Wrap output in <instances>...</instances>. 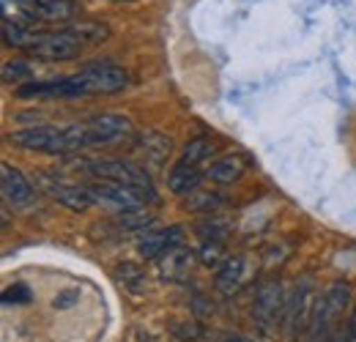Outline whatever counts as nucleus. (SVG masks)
Here are the masks:
<instances>
[{
	"label": "nucleus",
	"instance_id": "nucleus-21",
	"mask_svg": "<svg viewBox=\"0 0 356 342\" xmlns=\"http://www.w3.org/2000/svg\"><path fill=\"white\" fill-rule=\"evenodd\" d=\"M195 230H197V236L203 241H225L227 233H230V222L222 219V216H206V219H200L195 225Z\"/></svg>",
	"mask_w": 356,
	"mask_h": 342
},
{
	"label": "nucleus",
	"instance_id": "nucleus-14",
	"mask_svg": "<svg viewBox=\"0 0 356 342\" xmlns=\"http://www.w3.org/2000/svg\"><path fill=\"white\" fill-rule=\"evenodd\" d=\"M244 282H247V257L244 255L227 257L225 266H220V271H217V279H214L217 291L222 296H236Z\"/></svg>",
	"mask_w": 356,
	"mask_h": 342
},
{
	"label": "nucleus",
	"instance_id": "nucleus-22",
	"mask_svg": "<svg viewBox=\"0 0 356 342\" xmlns=\"http://www.w3.org/2000/svg\"><path fill=\"white\" fill-rule=\"evenodd\" d=\"M33 36H36V31H31L28 25H19V22H6L3 19V42L8 44V47H14V49H28L31 42H33Z\"/></svg>",
	"mask_w": 356,
	"mask_h": 342
},
{
	"label": "nucleus",
	"instance_id": "nucleus-31",
	"mask_svg": "<svg viewBox=\"0 0 356 342\" xmlns=\"http://www.w3.org/2000/svg\"><path fill=\"white\" fill-rule=\"evenodd\" d=\"M329 342H348V329H346V332H334V334L329 337Z\"/></svg>",
	"mask_w": 356,
	"mask_h": 342
},
{
	"label": "nucleus",
	"instance_id": "nucleus-3",
	"mask_svg": "<svg viewBox=\"0 0 356 342\" xmlns=\"http://www.w3.org/2000/svg\"><path fill=\"white\" fill-rule=\"evenodd\" d=\"M351 304V285L346 282H334L323 299L315 301L310 320V342H323L329 337V329L334 326V320L346 312V307Z\"/></svg>",
	"mask_w": 356,
	"mask_h": 342
},
{
	"label": "nucleus",
	"instance_id": "nucleus-12",
	"mask_svg": "<svg viewBox=\"0 0 356 342\" xmlns=\"http://www.w3.org/2000/svg\"><path fill=\"white\" fill-rule=\"evenodd\" d=\"M134 151L140 154V165H143V168L156 170V168H162V165L168 162V156H170V151H173V142H170V137L162 134V131H143V134L137 137Z\"/></svg>",
	"mask_w": 356,
	"mask_h": 342
},
{
	"label": "nucleus",
	"instance_id": "nucleus-25",
	"mask_svg": "<svg viewBox=\"0 0 356 342\" xmlns=\"http://www.w3.org/2000/svg\"><path fill=\"white\" fill-rule=\"evenodd\" d=\"M200 263L203 266H209V268H217V266H225V244L222 241H203V247H200Z\"/></svg>",
	"mask_w": 356,
	"mask_h": 342
},
{
	"label": "nucleus",
	"instance_id": "nucleus-5",
	"mask_svg": "<svg viewBox=\"0 0 356 342\" xmlns=\"http://www.w3.org/2000/svg\"><path fill=\"white\" fill-rule=\"evenodd\" d=\"M77 80L86 90V96L96 93H121L129 88V72L115 63H93L77 72Z\"/></svg>",
	"mask_w": 356,
	"mask_h": 342
},
{
	"label": "nucleus",
	"instance_id": "nucleus-13",
	"mask_svg": "<svg viewBox=\"0 0 356 342\" xmlns=\"http://www.w3.org/2000/svg\"><path fill=\"white\" fill-rule=\"evenodd\" d=\"M0 184H3V197H6L8 203L25 206V203L33 200V186H31V181L17 170V168H11L8 162L0 165Z\"/></svg>",
	"mask_w": 356,
	"mask_h": 342
},
{
	"label": "nucleus",
	"instance_id": "nucleus-7",
	"mask_svg": "<svg viewBox=\"0 0 356 342\" xmlns=\"http://www.w3.org/2000/svg\"><path fill=\"white\" fill-rule=\"evenodd\" d=\"M36 184H39V189H44L52 200H58L60 206H66L72 211H88L93 206L86 184H72V181H63L58 175H44V172L36 175Z\"/></svg>",
	"mask_w": 356,
	"mask_h": 342
},
{
	"label": "nucleus",
	"instance_id": "nucleus-27",
	"mask_svg": "<svg viewBox=\"0 0 356 342\" xmlns=\"http://www.w3.org/2000/svg\"><path fill=\"white\" fill-rule=\"evenodd\" d=\"M31 299L33 296H31V288L28 285H14V288H8L3 293V304H28Z\"/></svg>",
	"mask_w": 356,
	"mask_h": 342
},
{
	"label": "nucleus",
	"instance_id": "nucleus-4",
	"mask_svg": "<svg viewBox=\"0 0 356 342\" xmlns=\"http://www.w3.org/2000/svg\"><path fill=\"white\" fill-rule=\"evenodd\" d=\"M86 47L80 44V39L63 28V31H49V33H36L31 47L25 49L31 58H39V60H72L83 52Z\"/></svg>",
	"mask_w": 356,
	"mask_h": 342
},
{
	"label": "nucleus",
	"instance_id": "nucleus-28",
	"mask_svg": "<svg viewBox=\"0 0 356 342\" xmlns=\"http://www.w3.org/2000/svg\"><path fill=\"white\" fill-rule=\"evenodd\" d=\"M80 299V293H74V291H66V293H60V296H55V309H69V307H74Z\"/></svg>",
	"mask_w": 356,
	"mask_h": 342
},
{
	"label": "nucleus",
	"instance_id": "nucleus-15",
	"mask_svg": "<svg viewBox=\"0 0 356 342\" xmlns=\"http://www.w3.org/2000/svg\"><path fill=\"white\" fill-rule=\"evenodd\" d=\"M25 8L33 22L49 19V22H66L77 14L74 0H25Z\"/></svg>",
	"mask_w": 356,
	"mask_h": 342
},
{
	"label": "nucleus",
	"instance_id": "nucleus-23",
	"mask_svg": "<svg viewBox=\"0 0 356 342\" xmlns=\"http://www.w3.org/2000/svg\"><path fill=\"white\" fill-rule=\"evenodd\" d=\"M225 200L220 195H214V192H203V189H197V192H192L189 195V200H186V206H189V211H197V214H214V211H220V206H222Z\"/></svg>",
	"mask_w": 356,
	"mask_h": 342
},
{
	"label": "nucleus",
	"instance_id": "nucleus-8",
	"mask_svg": "<svg viewBox=\"0 0 356 342\" xmlns=\"http://www.w3.org/2000/svg\"><path fill=\"white\" fill-rule=\"evenodd\" d=\"M86 189H88L93 203H102V206H107L113 211L129 214V211H137L143 206V197L137 192H132L129 186L113 184V181H90V184H86Z\"/></svg>",
	"mask_w": 356,
	"mask_h": 342
},
{
	"label": "nucleus",
	"instance_id": "nucleus-6",
	"mask_svg": "<svg viewBox=\"0 0 356 342\" xmlns=\"http://www.w3.org/2000/svg\"><path fill=\"white\" fill-rule=\"evenodd\" d=\"M285 307H288V301L282 299V285L280 282L268 279L264 285H258L255 304H252V318H255V323H258V329L264 334H271L277 329L280 315H282Z\"/></svg>",
	"mask_w": 356,
	"mask_h": 342
},
{
	"label": "nucleus",
	"instance_id": "nucleus-10",
	"mask_svg": "<svg viewBox=\"0 0 356 342\" xmlns=\"http://www.w3.org/2000/svg\"><path fill=\"white\" fill-rule=\"evenodd\" d=\"M181 241H184V227H178V225L162 227V230H145L137 241V252L145 260H159L170 250L181 247Z\"/></svg>",
	"mask_w": 356,
	"mask_h": 342
},
{
	"label": "nucleus",
	"instance_id": "nucleus-11",
	"mask_svg": "<svg viewBox=\"0 0 356 342\" xmlns=\"http://www.w3.org/2000/svg\"><path fill=\"white\" fill-rule=\"evenodd\" d=\"M90 129V145H113L121 142L132 134V121L127 115H115V113H104L99 118L88 121Z\"/></svg>",
	"mask_w": 356,
	"mask_h": 342
},
{
	"label": "nucleus",
	"instance_id": "nucleus-20",
	"mask_svg": "<svg viewBox=\"0 0 356 342\" xmlns=\"http://www.w3.org/2000/svg\"><path fill=\"white\" fill-rule=\"evenodd\" d=\"M214 154V145H211V137H195L184 145L178 162L181 165H192V168H203V162Z\"/></svg>",
	"mask_w": 356,
	"mask_h": 342
},
{
	"label": "nucleus",
	"instance_id": "nucleus-2",
	"mask_svg": "<svg viewBox=\"0 0 356 342\" xmlns=\"http://www.w3.org/2000/svg\"><path fill=\"white\" fill-rule=\"evenodd\" d=\"M74 170L86 172L93 181H113L121 186H129L132 192H137L143 197V203H154L156 200V189L151 175L145 172L143 165H134L127 159H83L74 165Z\"/></svg>",
	"mask_w": 356,
	"mask_h": 342
},
{
	"label": "nucleus",
	"instance_id": "nucleus-18",
	"mask_svg": "<svg viewBox=\"0 0 356 342\" xmlns=\"http://www.w3.org/2000/svg\"><path fill=\"white\" fill-rule=\"evenodd\" d=\"M192 271V252L189 250H170L165 257H159V274L165 282H184Z\"/></svg>",
	"mask_w": 356,
	"mask_h": 342
},
{
	"label": "nucleus",
	"instance_id": "nucleus-16",
	"mask_svg": "<svg viewBox=\"0 0 356 342\" xmlns=\"http://www.w3.org/2000/svg\"><path fill=\"white\" fill-rule=\"evenodd\" d=\"M203 178H209V170L176 162V165H173V170H170V175H168V186H170V192H173V195L184 197V195L197 192Z\"/></svg>",
	"mask_w": 356,
	"mask_h": 342
},
{
	"label": "nucleus",
	"instance_id": "nucleus-26",
	"mask_svg": "<svg viewBox=\"0 0 356 342\" xmlns=\"http://www.w3.org/2000/svg\"><path fill=\"white\" fill-rule=\"evenodd\" d=\"M118 279H121L127 288H132V291H143V288H145V274H143L134 263H124V266L118 268Z\"/></svg>",
	"mask_w": 356,
	"mask_h": 342
},
{
	"label": "nucleus",
	"instance_id": "nucleus-19",
	"mask_svg": "<svg viewBox=\"0 0 356 342\" xmlns=\"http://www.w3.org/2000/svg\"><path fill=\"white\" fill-rule=\"evenodd\" d=\"M69 31H72V33L80 39V44H83L86 49L110 39V28H107V25H102V22H90V19L72 22V25H69Z\"/></svg>",
	"mask_w": 356,
	"mask_h": 342
},
{
	"label": "nucleus",
	"instance_id": "nucleus-30",
	"mask_svg": "<svg viewBox=\"0 0 356 342\" xmlns=\"http://www.w3.org/2000/svg\"><path fill=\"white\" fill-rule=\"evenodd\" d=\"M220 342H255V340H250V337H241V334H225Z\"/></svg>",
	"mask_w": 356,
	"mask_h": 342
},
{
	"label": "nucleus",
	"instance_id": "nucleus-9",
	"mask_svg": "<svg viewBox=\"0 0 356 342\" xmlns=\"http://www.w3.org/2000/svg\"><path fill=\"white\" fill-rule=\"evenodd\" d=\"M315 309V299H312V279L310 277H305L302 279V285L296 288V293H293V299H288V307H285V334L293 340L296 337V332H302L305 326H310L312 320V312Z\"/></svg>",
	"mask_w": 356,
	"mask_h": 342
},
{
	"label": "nucleus",
	"instance_id": "nucleus-17",
	"mask_svg": "<svg viewBox=\"0 0 356 342\" xmlns=\"http://www.w3.org/2000/svg\"><path fill=\"white\" fill-rule=\"evenodd\" d=\"M247 172V159L241 156V154H222L220 159H214L211 162V168H209V178L214 181V184H236L241 175Z\"/></svg>",
	"mask_w": 356,
	"mask_h": 342
},
{
	"label": "nucleus",
	"instance_id": "nucleus-29",
	"mask_svg": "<svg viewBox=\"0 0 356 342\" xmlns=\"http://www.w3.org/2000/svg\"><path fill=\"white\" fill-rule=\"evenodd\" d=\"M348 342H356V309L351 315V320H348Z\"/></svg>",
	"mask_w": 356,
	"mask_h": 342
},
{
	"label": "nucleus",
	"instance_id": "nucleus-24",
	"mask_svg": "<svg viewBox=\"0 0 356 342\" xmlns=\"http://www.w3.org/2000/svg\"><path fill=\"white\" fill-rule=\"evenodd\" d=\"M3 83H19V86L33 83V69H31V63H25V60H8V63L3 66Z\"/></svg>",
	"mask_w": 356,
	"mask_h": 342
},
{
	"label": "nucleus",
	"instance_id": "nucleus-1",
	"mask_svg": "<svg viewBox=\"0 0 356 342\" xmlns=\"http://www.w3.org/2000/svg\"><path fill=\"white\" fill-rule=\"evenodd\" d=\"M14 145L36 154H49V156H66L77 154L90 145L88 124H72V127H31L22 131H14L8 137Z\"/></svg>",
	"mask_w": 356,
	"mask_h": 342
},
{
	"label": "nucleus",
	"instance_id": "nucleus-32",
	"mask_svg": "<svg viewBox=\"0 0 356 342\" xmlns=\"http://www.w3.org/2000/svg\"><path fill=\"white\" fill-rule=\"evenodd\" d=\"M118 3H129V0H118Z\"/></svg>",
	"mask_w": 356,
	"mask_h": 342
}]
</instances>
